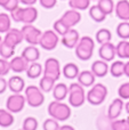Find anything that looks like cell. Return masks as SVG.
Wrapping results in <instances>:
<instances>
[{
    "label": "cell",
    "instance_id": "6da1fadb",
    "mask_svg": "<svg viewBox=\"0 0 129 130\" xmlns=\"http://www.w3.org/2000/svg\"><path fill=\"white\" fill-rule=\"evenodd\" d=\"M11 20L15 22H21L24 24H33L38 18V10L33 6L18 7L10 13Z\"/></svg>",
    "mask_w": 129,
    "mask_h": 130
},
{
    "label": "cell",
    "instance_id": "7a4b0ae2",
    "mask_svg": "<svg viewBox=\"0 0 129 130\" xmlns=\"http://www.w3.org/2000/svg\"><path fill=\"white\" fill-rule=\"evenodd\" d=\"M71 105L54 101L48 105V114L57 121H66L71 117Z\"/></svg>",
    "mask_w": 129,
    "mask_h": 130
},
{
    "label": "cell",
    "instance_id": "3957f363",
    "mask_svg": "<svg viewBox=\"0 0 129 130\" xmlns=\"http://www.w3.org/2000/svg\"><path fill=\"white\" fill-rule=\"evenodd\" d=\"M94 48H95V42L94 40L88 36H85L80 38L77 47H75V55L81 61H88L93 56Z\"/></svg>",
    "mask_w": 129,
    "mask_h": 130
},
{
    "label": "cell",
    "instance_id": "277c9868",
    "mask_svg": "<svg viewBox=\"0 0 129 130\" xmlns=\"http://www.w3.org/2000/svg\"><path fill=\"white\" fill-rule=\"evenodd\" d=\"M87 94L85 92L84 86L79 82H73L69 87V103L73 107H80L84 105L87 99Z\"/></svg>",
    "mask_w": 129,
    "mask_h": 130
},
{
    "label": "cell",
    "instance_id": "5b68a950",
    "mask_svg": "<svg viewBox=\"0 0 129 130\" xmlns=\"http://www.w3.org/2000/svg\"><path fill=\"white\" fill-rule=\"evenodd\" d=\"M24 94L27 105H30L31 107H39L45 102L43 91L37 86H27L24 90Z\"/></svg>",
    "mask_w": 129,
    "mask_h": 130
},
{
    "label": "cell",
    "instance_id": "8992f818",
    "mask_svg": "<svg viewBox=\"0 0 129 130\" xmlns=\"http://www.w3.org/2000/svg\"><path fill=\"white\" fill-rule=\"evenodd\" d=\"M107 96V88L103 83H96L87 92V101L91 105H101Z\"/></svg>",
    "mask_w": 129,
    "mask_h": 130
},
{
    "label": "cell",
    "instance_id": "52a82bcc",
    "mask_svg": "<svg viewBox=\"0 0 129 130\" xmlns=\"http://www.w3.org/2000/svg\"><path fill=\"white\" fill-rule=\"evenodd\" d=\"M22 33H23V37H24V40L29 45L37 46L40 43L42 32L38 27L34 26L33 24H25L22 27Z\"/></svg>",
    "mask_w": 129,
    "mask_h": 130
},
{
    "label": "cell",
    "instance_id": "ba28073f",
    "mask_svg": "<svg viewBox=\"0 0 129 130\" xmlns=\"http://www.w3.org/2000/svg\"><path fill=\"white\" fill-rule=\"evenodd\" d=\"M26 104V98L22 94H13L7 98L6 107L11 113H20Z\"/></svg>",
    "mask_w": 129,
    "mask_h": 130
},
{
    "label": "cell",
    "instance_id": "9c48e42d",
    "mask_svg": "<svg viewBox=\"0 0 129 130\" xmlns=\"http://www.w3.org/2000/svg\"><path fill=\"white\" fill-rule=\"evenodd\" d=\"M58 41H59L58 34L54 30H47V31L42 32V36H41L39 45L45 50H53L57 47Z\"/></svg>",
    "mask_w": 129,
    "mask_h": 130
},
{
    "label": "cell",
    "instance_id": "30bf717a",
    "mask_svg": "<svg viewBox=\"0 0 129 130\" xmlns=\"http://www.w3.org/2000/svg\"><path fill=\"white\" fill-rule=\"evenodd\" d=\"M62 73V69H61V64H59L58 59L56 58H47L45 62V66H43V75L50 76V78L58 80L59 76Z\"/></svg>",
    "mask_w": 129,
    "mask_h": 130
},
{
    "label": "cell",
    "instance_id": "8fae6325",
    "mask_svg": "<svg viewBox=\"0 0 129 130\" xmlns=\"http://www.w3.org/2000/svg\"><path fill=\"white\" fill-rule=\"evenodd\" d=\"M23 40H24V37H23L22 30L18 29H10L4 38V42L14 48H16V46L20 45Z\"/></svg>",
    "mask_w": 129,
    "mask_h": 130
},
{
    "label": "cell",
    "instance_id": "7c38bea8",
    "mask_svg": "<svg viewBox=\"0 0 129 130\" xmlns=\"http://www.w3.org/2000/svg\"><path fill=\"white\" fill-rule=\"evenodd\" d=\"M123 107H125V103H123L122 98L119 97V98L113 99V102L110 104L109 108H107V118H109L111 121L117 120L119 117H120Z\"/></svg>",
    "mask_w": 129,
    "mask_h": 130
},
{
    "label": "cell",
    "instance_id": "4fadbf2b",
    "mask_svg": "<svg viewBox=\"0 0 129 130\" xmlns=\"http://www.w3.org/2000/svg\"><path fill=\"white\" fill-rule=\"evenodd\" d=\"M79 40H80L79 32L77 30H74L73 27L69 30L64 36H62V43L69 49H73V48L77 47Z\"/></svg>",
    "mask_w": 129,
    "mask_h": 130
},
{
    "label": "cell",
    "instance_id": "5bb4252c",
    "mask_svg": "<svg viewBox=\"0 0 129 130\" xmlns=\"http://www.w3.org/2000/svg\"><path fill=\"white\" fill-rule=\"evenodd\" d=\"M61 20L64 22V24L68 27L72 29L73 26L78 24V23L81 21V14L79 13V10H75V9H69L65 13L62 15Z\"/></svg>",
    "mask_w": 129,
    "mask_h": 130
},
{
    "label": "cell",
    "instance_id": "9a60e30c",
    "mask_svg": "<svg viewBox=\"0 0 129 130\" xmlns=\"http://www.w3.org/2000/svg\"><path fill=\"white\" fill-rule=\"evenodd\" d=\"M98 55H100L101 59L105 62H112L114 59V57L117 56L116 52V46L112 42H106L101 45V48L98 50Z\"/></svg>",
    "mask_w": 129,
    "mask_h": 130
},
{
    "label": "cell",
    "instance_id": "2e32d148",
    "mask_svg": "<svg viewBox=\"0 0 129 130\" xmlns=\"http://www.w3.org/2000/svg\"><path fill=\"white\" fill-rule=\"evenodd\" d=\"M8 88L11 92L14 94H21L22 91L25 90V81L22 76L20 75H14L9 78L8 80Z\"/></svg>",
    "mask_w": 129,
    "mask_h": 130
},
{
    "label": "cell",
    "instance_id": "e0dca14e",
    "mask_svg": "<svg viewBox=\"0 0 129 130\" xmlns=\"http://www.w3.org/2000/svg\"><path fill=\"white\" fill-rule=\"evenodd\" d=\"M116 15L121 21H129V1L128 0H119L116 5Z\"/></svg>",
    "mask_w": 129,
    "mask_h": 130
},
{
    "label": "cell",
    "instance_id": "ac0fdd59",
    "mask_svg": "<svg viewBox=\"0 0 129 130\" xmlns=\"http://www.w3.org/2000/svg\"><path fill=\"white\" fill-rule=\"evenodd\" d=\"M10 70L15 73H22V72H26L27 67H29V62L25 61L24 57L22 56H16L10 59Z\"/></svg>",
    "mask_w": 129,
    "mask_h": 130
},
{
    "label": "cell",
    "instance_id": "d6986e66",
    "mask_svg": "<svg viewBox=\"0 0 129 130\" xmlns=\"http://www.w3.org/2000/svg\"><path fill=\"white\" fill-rule=\"evenodd\" d=\"M91 72L95 74V76L98 78H104L110 71V67L107 65V62L100 59V61H95L91 65Z\"/></svg>",
    "mask_w": 129,
    "mask_h": 130
},
{
    "label": "cell",
    "instance_id": "ffe728a7",
    "mask_svg": "<svg viewBox=\"0 0 129 130\" xmlns=\"http://www.w3.org/2000/svg\"><path fill=\"white\" fill-rule=\"evenodd\" d=\"M22 57H24L25 61H27L29 63H34L39 59L40 57V52L37 48V46H27L26 48H24V50L22 52Z\"/></svg>",
    "mask_w": 129,
    "mask_h": 130
},
{
    "label": "cell",
    "instance_id": "44dd1931",
    "mask_svg": "<svg viewBox=\"0 0 129 130\" xmlns=\"http://www.w3.org/2000/svg\"><path fill=\"white\" fill-rule=\"evenodd\" d=\"M69 96V87L65 83H57L53 89V97L55 101L63 102Z\"/></svg>",
    "mask_w": 129,
    "mask_h": 130
},
{
    "label": "cell",
    "instance_id": "7402d4cb",
    "mask_svg": "<svg viewBox=\"0 0 129 130\" xmlns=\"http://www.w3.org/2000/svg\"><path fill=\"white\" fill-rule=\"evenodd\" d=\"M95 74L91 71H82L78 75V82L84 87H90L95 83Z\"/></svg>",
    "mask_w": 129,
    "mask_h": 130
},
{
    "label": "cell",
    "instance_id": "603a6c76",
    "mask_svg": "<svg viewBox=\"0 0 129 130\" xmlns=\"http://www.w3.org/2000/svg\"><path fill=\"white\" fill-rule=\"evenodd\" d=\"M62 73H63V75L65 76L66 79H70V80H72V79L78 78L80 71H79V67H78L77 64H74V63H68V64L64 65V67L62 69Z\"/></svg>",
    "mask_w": 129,
    "mask_h": 130
},
{
    "label": "cell",
    "instance_id": "cb8c5ba5",
    "mask_svg": "<svg viewBox=\"0 0 129 130\" xmlns=\"http://www.w3.org/2000/svg\"><path fill=\"white\" fill-rule=\"evenodd\" d=\"M89 16H90V18L94 20L95 22L101 23V22H103V21H105L107 15L100 8L98 5H94V6L89 7Z\"/></svg>",
    "mask_w": 129,
    "mask_h": 130
},
{
    "label": "cell",
    "instance_id": "d4e9b609",
    "mask_svg": "<svg viewBox=\"0 0 129 130\" xmlns=\"http://www.w3.org/2000/svg\"><path fill=\"white\" fill-rule=\"evenodd\" d=\"M43 73V67L41 64L37 63H30L29 67L26 70V74H27V78L30 79H37Z\"/></svg>",
    "mask_w": 129,
    "mask_h": 130
},
{
    "label": "cell",
    "instance_id": "484cf974",
    "mask_svg": "<svg viewBox=\"0 0 129 130\" xmlns=\"http://www.w3.org/2000/svg\"><path fill=\"white\" fill-rule=\"evenodd\" d=\"M14 123L13 113L8 110H2L0 108V127L2 128H8Z\"/></svg>",
    "mask_w": 129,
    "mask_h": 130
},
{
    "label": "cell",
    "instance_id": "4316f807",
    "mask_svg": "<svg viewBox=\"0 0 129 130\" xmlns=\"http://www.w3.org/2000/svg\"><path fill=\"white\" fill-rule=\"evenodd\" d=\"M55 82H56L55 79L50 78V76H47V75H43L42 78H41L40 82H39V88H40L43 92H50L54 89Z\"/></svg>",
    "mask_w": 129,
    "mask_h": 130
},
{
    "label": "cell",
    "instance_id": "83f0119b",
    "mask_svg": "<svg viewBox=\"0 0 129 130\" xmlns=\"http://www.w3.org/2000/svg\"><path fill=\"white\" fill-rule=\"evenodd\" d=\"M110 73L114 78H120L125 75V63L121 61L113 62V64L110 66Z\"/></svg>",
    "mask_w": 129,
    "mask_h": 130
},
{
    "label": "cell",
    "instance_id": "f1b7e54d",
    "mask_svg": "<svg viewBox=\"0 0 129 130\" xmlns=\"http://www.w3.org/2000/svg\"><path fill=\"white\" fill-rule=\"evenodd\" d=\"M11 17L6 13H0V33H7L11 29Z\"/></svg>",
    "mask_w": 129,
    "mask_h": 130
},
{
    "label": "cell",
    "instance_id": "f546056e",
    "mask_svg": "<svg viewBox=\"0 0 129 130\" xmlns=\"http://www.w3.org/2000/svg\"><path fill=\"white\" fill-rule=\"evenodd\" d=\"M112 39V33L110 30L107 29H101L97 31L96 33V41H97L100 45H103V43L106 42H111Z\"/></svg>",
    "mask_w": 129,
    "mask_h": 130
},
{
    "label": "cell",
    "instance_id": "4dcf8cb0",
    "mask_svg": "<svg viewBox=\"0 0 129 130\" xmlns=\"http://www.w3.org/2000/svg\"><path fill=\"white\" fill-rule=\"evenodd\" d=\"M117 34L122 40L129 39V21H123L117 26Z\"/></svg>",
    "mask_w": 129,
    "mask_h": 130
},
{
    "label": "cell",
    "instance_id": "1f68e13d",
    "mask_svg": "<svg viewBox=\"0 0 129 130\" xmlns=\"http://www.w3.org/2000/svg\"><path fill=\"white\" fill-rule=\"evenodd\" d=\"M69 6L75 10H86L90 7V0H69Z\"/></svg>",
    "mask_w": 129,
    "mask_h": 130
},
{
    "label": "cell",
    "instance_id": "d6a6232c",
    "mask_svg": "<svg viewBox=\"0 0 129 130\" xmlns=\"http://www.w3.org/2000/svg\"><path fill=\"white\" fill-rule=\"evenodd\" d=\"M14 54H15V48L10 47L9 45H7L2 41L1 45H0V56L5 59H9L13 58Z\"/></svg>",
    "mask_w": 129,
    "mask_h": 130
},
{
    "label": "cell",
    "instance_id": "836d02e7",
    "mask_svg": "<svg viewBox=\"0 0 129 130\" xmlns=\"http://www.w3.org/2000/svg\"><path fill=\"white\" fill-rule=\"evenodd\" d=\"M97 5L106 15L112 14L114 11V8H116V5H114L113 0H98Z\"/></svg>",
    "mask_w": 129,
    "mask_h": 130
},
{
    "label": "cell",
    "instance_id": "e575fe53",
    "mask_svg": "<svg viewBox=\"0 0 129 130\" xmlns=\"http://www.w3.org/2000/svg\"><path fill=\"white\" fill-rule=\"evenodd\" d=\"M111 130H129V119L111 121Z\"/></svg>",
    "mask_w": 129,
    "mask_h": 130
},
{
    "label": "cell",
    "instance_id": "d590c367",
    "mask_svg": "<svg viewBox=\"0 0 129 130\" xmlns=\"http://www.w3.org/2000/svg\"><path fill=\"white\" fill-rule=\"evenodd\" d=\"M23 130H37L38 129V120L33 117H27L23 121Z\"/></svg>",
    "mask_w": 129,
    "mask_h": 130
},
{
    "label": "cell",
    "instance_id": "8d00e7d4",
    "mask_svg": "<svg viewBox=\"0 0 129 130\" xmlns=\"http://www.w3.org/2000/svg\"><path fill=\"white\" fill-rule=\"evenodd\" d=\"M53 27H54V31L56 32L57 34H59V36H64V34L66 33V32L70 30V27H68L65 24H64V22L59 18V20H57L56 22L54 23V25H53Z\"/></svg>",
    "mask_w": 129,
    "mask_h": 130
},
{
    "label": "cell",
    "instance_id": "74e56055",
    "mask_svg": "<svg viewBox=\"0 0 129 130\" xmlns=\"http://www.w3.org/2000/svg\"><path fill=\"white\" fill-rule=\"evenodd\" d=\"M42 128H43V130H59L61 126H59L57 120L53 119V118H49V119H46L45 121H43Z\"/></svg>",
    "mask_w": 129,
    "mask_h": 130
},
{
    "label": "cell",
    "instance_id": "f35d334b",
    "mask_svg": "<svg viewBox=\"0 0 129 130\" xmlns=\"http://www.w3.org/2000/svg\"><path fill=\"white\" fill-rule=\"evenodd\" d=\"M10 71V63L5 58H0V76H5Z\"/></svg>",
    "mask_w": 129,
    "mask_h": 130
},
{
    "label": "cell",
    "instance_id": "ab89813d",
    "mask_svg": "<svg viewBox=\"0 0 129 130\" xmlns=\"http://www.w3.org/2000/svg\"><path fill=\"white\" fill-rule=\"evenodd\" d=\"M119 97L122 99H129V82L122 83L118 89Z\"/></svg>",
    "mask_w": 129,
    "mask_h": 130
},
{
    "label": "cell",
    "instance_id": "60d3db41",
    "mask_svg": "<svg viewBox=\"0 0 129 130\" xmlns=\"http://www.w3.org/2000/svg\"><path fill=\"white\" fill-rule=\"evenodd\" d=\"M126 42H127V40H121V41H119V43L116 46L117 56L120 57V58H125V47H126Z\"/></svg>",
    "mask_w": 129,
    "mask_h": 130
},
{
    "label": "cell",
    "instance_id": "b9f144b4",
    "mask_svg": "<svg viewBox=\"0 0 129 130\" xmlns=\"http://www.w3.org/2000/svg\"><path fill=\"white\" fill-rule=\"evenodd\" d=\"M18 4H20V0H8V2L6 4V6L4 7L6 10H8V11H13V10H15L16 8H18Z\"/></svg>",
    "mask_w": 129,
    "mask_h": 130
},
{
    "label": "cell",
    "instance_id": "7bdbcfd3",
    "mask_svg": "<svg viewBox=\"0 0 129 130\" xmlns=\"http://www.w3.org/2000/svg\"><path fill=\"white\" fill-rule=\"evenodd\" d=\"M40 5L46 9H52L56 6L57 0H39Z\"/></svg>",
    "mask_w": 129,
    "mask_h": 130
},
{
    "label": "cell",
    "instance_id": "ee69618b",
    "mask_svg": "<svg viewBox=\"0 0 129 130\" xmlns=\"http://www.w3.org/2000/svg\"><path fill=\"white\" fill-rule=\"evenodd\" d=\"M7 88H8V81L4 76H0V94H4Z\"/></svg>",
    "mask_w": 129,
    "mask_h": 130
},
{
    "label": "cell",
    "instance_id": "f6af8a7d",
    "mask_svg": "<svg viewBox=\"0 0 129 130\" xmlns=\"http://www.w3.org/2000/svg\"><path fill=\"white\" fill-rule=\"evenodd\" d=\"M20 2L25 6H33L34 4H37V0H20Z\"/></svg>",
    "mask_w": 129,
    "mask_h": 130
},
{
    "label": "cell",
    "instance_id": "bcb514c9",
    "mask_svg": "<svg viewBox=\"0 0 129 130\" xmlns=\"http://www.w3.org/2000/svg\"><path fill=\"white\" fill-rule=\"evenodd\" d=\"M125 58H129V41L126 42L125 47Z\"/></svg>",
    "mask_w": 129,
    "mask_h": 130
},
{
    "label": "cell",
    "instance_id": "7dc6e473",
    "mask_svg": "<svg viewBox=\"0 0 129 130\" xmlns=\"http://www.w3.org/2000/svg\"><path fill=\"white\" fill-rule=\"evenodd\" d=\"M59 130H75V129L70 124H64V126H61Z\"/></svg>",
    "mask_w": 129,
    "mask_h": 130
},
{
    "label": "cell",
    "instance_id": "c3c4849f",
    "mask_svg": "<svg viewBox=\"0 0 129 130\" xmlns=\"http://www.w3.org/2000/svg\"><path fill=\"white\" fill-rule=\"evenodd\" d=\"M125 75L129 78V62L125 63Z\"/></svg>",
    "mask_w": 129,
    "mask_h": 130
},
{
    "label": "cell",
    "instance_id": "681fc988",
    "mask_svg": "<svg viewBox=\"0 0 129 130\" xmlns=\"http://www.w3.org/2000/svg\"><path fill=\"white\" fill-rule=\"evenodd\" d=\"M7 2H8V0H0V6H1V7H5Z\"/></svg>",
    "mask_w": 129,
    "mask_h": 130
},
{
    "label": "cell",
    "instance_id": "f907efd6",
    "mask_svg": "<svg viewBox=\"0 0 129 130\" xmlns=\"http://www.w3.org/2000/svg\"><path fill=\"white\" fill-rule=\"evenodd\" d=\"M125 110H126V112H127L128 114H129V102L125 104Z\"/></svg>",
    "mask_w": 129,
    "mask_h": 130
},
{
    "label": "cell",
    "instance_id": "816d5d0a",
    "mask_svg": "<svg viewBox=\"0 0 129 130\" xmlns=\"http://www.w3.org/2000/svg\"><path fill=\"white\" fill-rule=\"evenodd\" d=\"M2 41H4V40H2V38H1V37H0V45H1V42H2Z\"/></svg>",
    "mask_w": 129,
    "mask_h": 130
},
{
    "label": "cell",
    "instance_id": "f5cc1de1",
    "mask_svg": "<svg viewBox=\"0 0 129 130\" xmlns=\"http://www.w3.org/2000/svg\"><path fill=\"white\" fill-rule=\"evenodd\" d=\"M21 130H23V129H21Z\"/></svg>",
    "mask_w": 129,
    "mask_h": 130
}]
</instances>
